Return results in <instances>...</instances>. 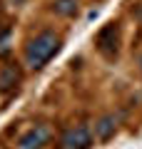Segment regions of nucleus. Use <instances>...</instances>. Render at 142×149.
Returning a JSON list of instances; mask_svg holds the SVG:
<instances>
[{
    "label": "nucleus",
    "instance_id": "39448f33",
    "mask_svg": "<svg viewBox=\"0 0 142 149\" xmlns=\"http://www.w3.org/2000/svg\"><path fill=\"white\" fill-rule=\"evenodd\" d=\"M47 137H50L47 127H35V129H30V132H25L20 137V144H18V147L20 149H40L42 144L47 142Z\"/></svg>",
    "mask_w": 142,
    "mask_h": 149
},
{
    "label": "nucleus",
    "instance_id": "f03ea898",
    "mask_svg": "<svg viewBox=\"0 0 142 149\" xmlns=\"http://www.w3.org/2000/svg\"><path fill=\"white\" fill-rule=\"evenodd\" d=\"M95 47H97L100 55H105L107 60L117 57V50H120V27H117V22H107V25L97 32Z\"/></svg>",
    "mask_w": 142,
    "mask_h": 149
},
{
    "label": "nucleus",
    "instance_id": "0eeeda50",
    "mask_svg": "<svg viewBox=\"0 0 142 149\" xmlns=\"http://www.w3.org/2000/svg\"><path fill=\"white\" fill-rule=\"evenodd\" d=\"M53 10L63 17H72V15H77V0H55Z\"/></svg>",
    "mask_w": 142,
    "mask_h": 149
},
{
    "label": "nucleus",
    "instance_id": "7ed1b4c3",
    "mask_svg": "<svg viewBox=\"0 0 142 149\" xmlns=\"http://www.w3.org/2000/svg\"><path fill=\"white\" fill-rule=\"evenodd\" d=\"M63 147L65 149H90L92 147V134L85 124L80 127H72L63 134Z\"/></svg>",
    "mask_w": 142,
    "mask_h": 149
},
{
    "label": "nucleus",
    "instance_id": "423d86ee",
    "mask_svg": "<svg viewBox=\"0 0 142 149\" xmlns=\"http://www.w3.org/2000/svg\"><path fill=\"white\" fill-rule=\"evenodd\" d=\"M20 82V67L18 65H5L0 70V92H8Z\"/></svg>",
    "mask_w": 142,
    "mask_h": 149
},
{
    "label": "nucleus",
    "instance_id": "6e6552de",
    "mask_svg": "<svg viewBox=\"0 0 142 149\" xmlns=\"http://www.w3.org/2000/svg\"><path fill=\"white\" fill-rule=\"evenodd\" d=\"M140 67H142V57H140Z\"/></svg>",
    "mask_w": 142,
    "mask_h": 149
},
{
    "label": "nucleus",
    "instance_id": "f257e3e1",
    "mask_svg": "<svg viewBox=\"0 0 142 149\" xmlns=\"http://www.w3.org/2000/svg\"><path fill=\"white\" fill-rule=\"evenodd\" d=\"M58 50H60V37L55 35V32L45 30V32L35 35L30 42H27V47H25V65L30 70H42L55 55H58Z\"/></svg>",
    "mask_w": 142,
    "mask_h": 149
},
{
    "label": "nucleus",
    "instance_id": "20e7f679",
    "mask_svg": "<svg viewBox=\"0 0 142 149\" xmlns=\"http://www.w3.org/2000/svg\"><path fill=\"white\" fill-rule=\"evenodd\" d=\"M115 132H117V117L115 114H105V117H100L95 122V137H97V142H110L115 137Z\"/></svg>",
    "mask_w": 142,
    "mask_h": 149
}]
</instances>
